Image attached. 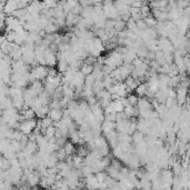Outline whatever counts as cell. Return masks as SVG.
Listing matches in <instances>:
<instances>
[{"mask_svg": "<svg viewBox=\"0 0 190 190\" xmlns=\"http://www.w3.org/2000/svg\"><path fill=\"white\" fill-rule=\"evenodd\" d=\"M30 73H31V76L34 77V79H37V80H43L47 77V68L45 67V66L39 65L37 67L32 68V70L30 71Z\"/></svg>", "mask_w": 190, "mask_h": 190, "instance_id": "6da1fadb", "label": "cell"}, {"mask_svg": "<svg viewBox=\"0 0 190 190\" xmlns=\"http://www.w3.org/2000/svg\"><path fill=\"white\" fill-rule=\"evenodd\" d=\"M45 60H46L47 66H50V67H54L56 63H57L56 54L52 52L51 50H49V48L46 49V51H45Z\"/></svg>", "mask_w": 190, "mask_h": 190, "instance_id": "7a4b0ae2", "label": "cell"}, {"mask_svg": "<svg viewBox=\"0 0 190 190\" xmlns=\"http://www.w3.org/2000/svg\"><path fill=\"white\" fill-rule=\"evenodd\" d=\"M48 116L52 119V121H59L62 118V109H50Z\"/></svg>", "mask_w": 190, "mask_h": 190, "instance_id": "3957f363", "label": "cell"}, {"mask_svg": "<svg viewBox=\"0 0 190 190\" xmlns=\"http://www.w3.org/2000/svg\"><path fill=\"white\" fill-rule=\"evenodd\" d=\"M147 84H145V82H140L138 84V87L135 89V91L137 92V96L138 97H145L146 96V92H147Z\"/></svg>", "mask_w": 190, "mask_h": 190, "instance_id": "277c9868", "label": "cell"}, {"mask_svg": "<svg viewBox=\"0 0 190 190\" xmlns=\"http://www.w3.org/2000/svg\"><path fill=\"white\" fill-rule=\"evenodd\" d=\"M20 114H22L23 117H25L26 120H28V119L36 118V112H34V111L31 109V108H27V109L20 110Z\"/></svg>", "mask_w": 190, "mask_h": 190, "instance_id": "5b68a950", "label": "cell"}, {"mask_svg": "<svg viewBox=\"0 0 190 190\" xmlns=\"http://www.w3.org/2000/svg\"><path fill=\"white\" fill-rule=\"evenodd\" d=\"M58 62V65H57V70H58V72H65L66 70H68V66H69V63L66 61L65 59H60L57 61Z\"/></svg>", "mask_w": 190, "mask_h": 190, "instance_id": "8992f818", "label": "cell"}, {"mask_svg": "<svg viewBox=\"0 0 190 190\" xmlns=\"http://www.w3.org/2000/svg\"><path fill=\"white\" fill-rule=\"evenodd\" d=\"M62 148L65 149V151H66V153H67V155H72L73 152L76 151L75 146H73V144H72L71 141H66V142H65V145L62 146Z\"/></svg>", "mask_w": 190, "mask_h": 190, "instance_id": "52a82bcc", "label": "cell"}, {"mask_svg": "<svg viewBox=\"0 0 190 190\" xmlns=\"http://www.w3.org/2000/svg\"><path fill=\"white\" fill-rule=\"evenodd\" d=\"M82 73H84V76H87V75H90L91 72H92L93 70V66L92 65H87V63H81V66H80V69H79Z\"/></svg>", "mask_w": 190, "mask_h": 190, "instance_id": "ba28073f", "label": "cell"}, {"mask_svg": "<svg viewBox=\"0 0 190 190\" xmlns=\"http://www.w3.org/2000/svg\"><path fill=\"white\" fill-rule=\"evenodd\" d=\"M144 21L146 22L147 27H149V28H155V26L157 25V20L152 17L151 15H150V16H147V17H145Z\"/></svg>", "mask_w": 190, "mask_h": 190, "instance_id": "9c48e42d", "label": "cell"}, {"mask_svg": "<svg viewBox=\"0 0 190 190\" xmlns=\"http://www.w3.org/2000/svg\"><path fill=\"white\" fill-rule=\"evenodd\" d=\"M40 123H41V128H47V127L51 126L54 123V121L49 116H46V117L40 119Z\"/></svg>", "mask_w": 190, "mask_h": 190, "instance_id": "30bf717a", "label": "cell"}, {"mask_svg": "<svg viewBox=\"0 0 190 190\" xmlns=\"http://www.w3.org/2000/svg\"><path fill=\"white\" fill-rule=\"evenodd\" d=\"M55 132H56V127L54 125H51V126L47 127L46 128V132H45V135L47 138L49 139V138H52V137H55Z\"/></svg>", "mask_w": 190, "mask_h": 190, "instance_id": "8fae6325", "label": "cell"}, {"mask_svg": "<svg viewBox=\"0 0 190 190\" xmlns=\"http://www.w3.org/2000/svg\"><path fill=\"white\" fill-rule=\"evenodd\" d=\"M127 99L131 106H137V102H138V96L136 95H132V93H129L127 95Z\"/></svg>", "mask_w": 190, "mask_h": 190, "instance_id": "7c38bea8", "label": "cell"}, {"mask_svg": "<svg viewBox=\"0 0 190 190\" xmlns=\"http://www.w3.org/2000/svg\"><path fill=\"white\" fill-rule=\"evenodd\" d=\"M136 26L139 30H146L148 28L146 22L144 21V19H139V20H136Z\"/></svg>", "mask_w": 190, "mask_h": 190, "instance_id": "4fadbf2b", "label": "cell"}, {"mask_svg": "<svg viewBox=\"0 0 190 190\" xmlns=\"http://www.w3.org/2000/svg\"><path fill=\"white\" fill-rule=\"evenodd\" d=\"M105 120H108V121H116V112L105 114Z\"/></svg>", "mask_w": 190, "mask_h": 190, "instance_id": "5bb4252c", "label": "cell"}]
</instances>
